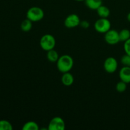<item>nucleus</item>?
I'll use <instances>...</instances> for the list:
<instances>
[{"instance_id":"f257e3e1","label":"nucleus","mask_w":130,"mask_h":130,"mask_svg":"<svg viewBox=\"0 0 130 130\" xmlns=\"http://www.w3.org/2000/svg\"><path fill=\"white\" fill-rule=\"evenodd\" d=\"M56 63L57 69L63 74L70 72L74 66V60L69 55L65 54L60 56Z\"/></svg>"},{"instance_id":"f03ea898","label":"nucleus","mask_w":130,"mask_h":130,"mask_svg":"<svg viewBox=\"0 0 130 130\" xmlns=\"http://www.w3.org/2000/svg\"><path fill=\"white\" fill-rule=\"evenodd\" d=\"M44 17V12L43 9L38 6H32L27 10L26 18L32 22L41 21Z\"/></svg>"},{"instance_id":"7ed1b4c3","label":"nucleus","mask_w":130,"mask_h":130,"mask_svg":"<svg viewBox=\"0 0 130 130\" xmlns=\"http://www.w3.org/2000/svg\"><path fill=\"white\" fill-rule=\"evenodd\" d=\"M39 45L43 50L48 52L54 49L56 45V39L52 34H46L41 38Z\"/></svg>"},{"instance_id":"20e7f679","label":"nucleus","mask_w":130,"mask_h":130,"mask_svg":"<svg viewBox=\"0 0 130 130\" xmlns=\"http://www.w3.org/2000/svg\"><path fill=\"white\" fill-rule=\"evenodd\" d=\"M94 28L98 32L105 34L111 29V23L107 18H100L95 22Z\"/></svg>"},{"instance_id":"39448f33","label":"nucleus","mask_w":130,"mask_h":130,"mask_svg":"<svg viewBox=\"0 0 130 130\" xmlns=\"http://www.w3.org/2000/svg\"><path fill=\"white\" fill-rule=\"evenodd\" d=\"M104 39H105V42L110 45L117 44L119 42H120L119 32L114 29H110V30L105 33Z\"/></svg>"},{"instance_id":"423d86ee","label":"nucleus","mask_w":130,"mask_h":130,"mask_svg":"<svg viewBox=\"0 0 130 130\" xmlns=\"http://www.w3.org/2000/svg\"><path fill=\"white\" fill-rule=\"evenodd\" d=\"M66 123L60 117H55L52 118L48 125V130H64Z\"/></svg>"},{"instance_id":"0eeeda50","label":"nucleus","mask_w":130,"mask_h":130,"mask_svg":"<svg viewBox=\"0 0 130 130\" xmlns=\"http://www.w3.org/2000/svg\"><path fill=\"white\" fill-rule=\"evenodd\" d=\"M118 63L114 57H109L105 60L104 63V69L107 73L112 74L117 71Z\"/></svg>"},{"instance_id":"6e6552de","label":"nucleus","mask_w":130,"mask_h":130,"mask_svg":"<svg viewBox=\"0 0 130 130\" xmlns=\"http://www.w3.org/2000/svg\"><path fill=\"white\" fill-rule=\"evenodd\" d=\"M79 17L75 13L69 15L64 20V25L68 29H72L79 26L80 24Z\"/></svg>"},{"instance_id":"1a4fd4ad","label":"nucleus","mask_w":130,"mask_h":130,"mask_svg":"<svg viewBox=\"0 0 130 130\" xmlns=\"http://www.w3.org/2000/svg\"><path fill=\"white\" fill-rule=\"evenodd\" d=\"M119 76L121 81L127 84L130 83V67L123 66L119 71Z\"/></svg>"},{"instance_id":"9d476101","label":"nucleus","mask_w":130,"mask_h":130,"mask_svg":"<svg viewBox=\"0 0 130 130\" xmlns=\"http://www.w3.org/2000/svg\"><path fill=\"white\" fill-rule=\"evenodd\" d=\"M61 81L62 84L66 86H71L74 81V76L69 72H65L62 74V77H61Z\"/></svg>"},{"instance_id":"9b49d317","label":"nucleus","mask_w":130,"mask_h":130,"mask_svg":"<svg viewBox=\"0 0 130 130\" xmlns=\"http://www.w3.org/2000/svg\"><path fill=\"white\" fill-rule=\"evenodd\" d=\"M85 3L89 9L96 10L102 5V0H85Z\"/></svg>"},{"instance_id":"f8f14e48","label":"nucleus","mask_w":130,"mask_h":130,"mask_svg":"<svg viewBox=\"0 0 130 130\" xmlns=\"http://www.w3.org/2000/svg\"><path fill=\"white\" fill-rule=\"evenodd\" d=\"M96 11L100 18H108L110 13V11L109 8L102 5Z\"/></svg>"},{"instance_id":"ddd939ff","label":"nucleus","mask_w":130,"mask_h":130,"mask_svg":"<svg viewBox=\"0 0 130 130\" xmlns=\"http://www.w3.org/2000/svg\"><path fill=\"white\" fill-rule=\"evenodd\" d=\"M46 57L48 61H50V62H57L58 59L59 58V55H58V52L56 50H55L54 49L51 50L47 52L46 54Z\"/></svg>"},{"instance_id":"4468645a","label":"nucleus","mask_w":130,"mask_h":130,"mask_svg":"<svg viewBox=\"0 0 130 130\" xmlns=\"http://www.w3.org/2000/svg\"><path fill=\"white\" fill-rule=\"evenodd\" d=\"M32 22L30 21L29 19H25L23 20L20 24V29L24 32H29L31 30L32 27Z\"/></svg>"},{"instance_id":"2eb2a0df","label":"nucleus","mask_w":130,"mask_h":130,"mask_svg":"<svg viewBox=\"0 0 130 130\" xmlns=\"http://www.w3.org/2000/svg\"><path fill=\"white\" fill-rule=\"evenodd\" d=\"M23 130H38L39 129V125L34 121H28L23 125Z\"/></svg>"},{"instance_id":"dca6fc26","label":"nucleus","mask_w":130,"mask_h":130,"mask_svg":"<svg viewBox=\"0 0 130 130\" xmlns=\"http://www.w3.org/2000/svg\"><path fill=\"white\" fill-rule=\"evenodd\" d=\"M120 41L125 42L130 38V30L127 29H123L119 32Z\"/></svg>"},{"instance_id":"f3484780","label":"nucleus","mask_w":130,"mask_h":130,"mask_svg":"<svg viewBox=\"0 0 130 130\" xmlns=\"http://www.w3.org/2000/svg\"><path fill=\"white\" fill-rule=\"evenodd\" d=\"M13 126L7 120H0V130H12Z\"/></svg>"},{"instance_id":"a211bd4d","label":"nucleus","mask_w":130,"mask_h":130,"mask_svg":"<svg viewBox=\"0 0 130 130\" xmlns=\"http://www.w3.org/2000/svg\"><path fill=\"white\" fill-rule=\"evenodd\" d=\"M127 88V83L123 81H120L116 84V91L119 93H123L126 90Z\"/></svg>"},{"instance_id":"6ab92c4d","label":"nucleus","mask_w":130,"mask_h":130,"mask_svg":"<svg viewBox=\"0 0 130 130\" xmlns=\"http://www.w3.org/2000/svg\"><path fill=\"white\" fill-rule=\"evenodd\" d=\"M121 62L123 66L130 67V55L128 54H125L121 58Z\"/></svg>"},{"instance_id":"aec40b11","label":"nucleus","mask_w":130,"mask_h":130,"mask_svg":"<svg viewBox=\"0 0 130 130\" xmlns=\"http://www.w3.org/2000/svg\"><path fill=\"white\" fill-rule=\"evenodd\" d=\"M123 48H124V50L126 54L130 55V38L124 42Z\"/></svg>"},{"instance_id":"412c9836","label":"nucleus","mask_w":130,"mask_h":130,"mask_svg":"<svg viewBox=\"0 0 130 130\" xmlns=\"http://www.w3.org/2000/svg\"><path fill=\"white\" fill-rule=\"evenodd\" d=\"M80 26L83 28V29H87L90 27V22L87 20H81L80 22V24H79Z\"/></svg>"},{"instance_id":"4be33fe9","label":"nucleus","mask_w":130,"mask_h":130,"mask_svg":"<svg viewBox=\"0 0 130 130\" xmlns=\"http://www.w3.org/2000/svg\"><path fill=\"white\" fill-rule=\"evenodd\" d=\"M127 20L130 22V12L127 15Z\"/></svg>"},{"instance_id":"5701e85b","label":"nucleus","mask_w":130,"mask_h":130,"mask_svg":"<svg viewBox=\"0 0 130 130\" xmlns=\"http://www.w3.org/2000/svg\"><path fill=\"white\" fill-rule=\"evenodd\" d=\"M76 1H85V0H75Z\"/></svg>"}]
</instances>
